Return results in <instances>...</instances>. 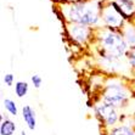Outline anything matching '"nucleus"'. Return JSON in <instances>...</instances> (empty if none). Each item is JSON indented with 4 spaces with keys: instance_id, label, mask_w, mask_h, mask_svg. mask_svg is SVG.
I'll return each instance as SVG.
<instances>
[{
    "instance_id": "0eeeda50",
    "label": "nucleus",
    "mask_w": 135,
    "mask_h": 135,
    "mask_svg": "<svg viewBox=\"0 0 135 135\" xmlns=\"http://www.w3.org/2000/svg\"><path fill=\"white\" fill-rule=\"evenodd\" d=\"M22 118L26 127L29 130H35L37 128V113L31 105H23L22 107Z\"/></svg>"
},
{
    "instance_id": "423d86ee",
    "label": "nucleus",
    "mask_w": 135,
    "mask_h": 135,
    "mask_svg": "<svg viewBox=\"0 0 135 135\" xmlns=\"http://www.w3.org/2000/svg\"><path fill=\"white\" fill-rule=\"evenodd\" d=\"M101 20H102V27L117 29V31H122L123 27L127 23L126 20L123 18L122 16L114 10V7L108 3V0H106V4H105L104 10H102Z\"/></svg>"
},
{
    "instance_id": "2eb2a0df",
    "label": "nucleus",
    "mask_w": 135,
    "mask_h": 135,
    "mask_svg": "<svg viewBox=\"0 0 135 135\" xmlns=\"http://www.w3.org/2000/svg\"><path fill=\"white\" fill-rule=\"evenodd\" d=\"M3 83L6 86H12L13 84H15V75L12 74V73H6V74H4L3 77Z\"/></svg>"
},
{
    "instance_id": "dca6fc26",
    "label": "nucleus",
    "mask_w": 135,
    "mask_h": 135,
    "mask_svg": "<svg viewBox=\"0 0 135 135\" xmlns=\"http://www.w3.org/2000/svg\"><path fill=\"white\" fill-rule=\"evenodd\" d=\"M20 135H27V133H26L25 130H21V133H20Z\"/></svg>"
},
{
    "instance_id": "9b49d317",
    "label": "nucleus",
    "mask_w": 135,
    "mask_h": 135,
    "mask_svg": "<svg viewBox=\"0 0 135 135\" xmlns=\"http://www.w3.org/2000/svg\"><path fill=\"white\" fill-rule=\"evenodd\" d=\"M29 91V84L25 80H17L15 83V95L18 99L25 98Z\"/></svg>"
},
{
    "instance_id": "6e6552de",
    "label": "nucleus",
    "mask_w": 135,
    "mask_h": 135,
    "mask_svg": "<svg viewBox=\"0 0 135 135\" xmlns=\"http://www.w3.org/2000/svg\"><path fill=\"white\" fill-rule=\"evenodd\" d=\"M105 135H135V124H130L124 120L114 128L105 130Z\"/></svg>"
},
{
    "instance_id": "f03ea898",
    "label": "nucleus",
    "mask_w": 135,
    "mask_h": 135,
    "mask_svg": "<svg viewBox=\"0 0 135 135\" xmlns=\"http://www.w3.org/2000/svg\"><path fill=\"white\" fill-rule=\"evenodd\" d=\"M106 0H73L57 4L63 22L78 23L94 29L102 27V10Z\"/></svg>"
},
{
    "instance_id": "4468645a",
    "label": "nucleus",
    "mask_w": 135,
    "mask_h": 135,
    "mask_svg": "<svg viewBox=\"0 0 135 135\" xmlns=\"http://www.w3.org/2000/svg\"><path fill=\"white\" fill-rule=\"evenodd\" d=\"M31 83L32 85L34 86V89H40L41 85H43V78H41L40 74L34 73V74L31 75Z\"/></svg>"
},
{
    "instance_id": "f257e3e1",
    "label": "nucleus",
    "mask_w": 135,
    "mask_h": 135,
    "mask_svg": "<svg viewBox=\"0 0 135 135\" xmlns=\"http://www.w3.org/2000/svg\"><path fill=\"white\" fill-rule=\"evenodd\" d=\"M95 99L116 107L124 114L126 119L135 117V93L130 78L120 75H105L102 86Z\"/></svg>"
},
{
    "instance_id": "39448f33",
    "label": "nucleus",
    "mask_w": 135,
    "mask_h": 135,
    "mask_svg": "<svg viewBox=\"0 0 135 135\" xmlns=\"http://www.w3.org/2000/svg\"><path fill=\"white\" fill-rule=\"evenodd\" d=\"M95 31L96 29L88 27V26L65 22V32H66L68 39L73 44L80 47H89L94 44Z\"/></svg>"
},
{
    "instance_id": "9d476101",
    "label": "nucleus",
    "mask_w": 135,
    "mask_h": 135,
    "mask_svg": "<svg viewBox=\"0 0 135 135\" xmlns=\"http://www.w3.org/2000/svg\"><path fill=\"white\" fill-rule=\"evenodd\" d=\"M0 135H15L17 130V126L11 118L0 116Z\"/></svg>"
},
{
    "instance_id": "7ed1b4c3",
    "label": "nucleus",
    "mask_w": 135,
    "mask_h": 135,
    "mask_svg": "<svg viewBox=\"0 0 135 135\" xmlns=\"http://www.w3.org/2000/svg\"><path fill=\"white\" fill-rule=\"evenodd\" d=\"M91 46L117 59H126L129 50V45L123 37L122 31L105 27H100L95 31V41Z\"/></svg>"
},
{
    "instance_id": "f8f14e48",
    "label": "nucleus",
    "mask_w": 135,
    "mask_h": 135,
    "mask_svg": "<svg viewBox=\"0 0 135 135\" xmlns=\"http://www.w3.org/2000/svg\"><path fill=\"white\" fill-rule=\"evenodd\" d=\"M3 106H4V108H5V111L9 113L10 116L16 117L17 114H18V107H17V104H16L12 99H9V98L4 99L3 100Z\"/></svg>"
},
{
    "instance_id": "20e7f679",
    "label": "nucleus",
    "mask_w": 135,
    "mask_h": 135,
    "mask_svg": "<svg viewBox=\"0 0 135 135\" xmlns=\"http://www.w3.org/2000/svg\"><path fill=\"white\" fill-rule=\"evenodd\" d=\"M93 112L95 118L100 123L104 130H108L126 120V117L118 108L106 104L104 101L95 99L93 101Z\"/></svg>"
},
{
    "instance_id": "ddd939ff",
    "label": "nucleus",
    "mask_w": 135,
    "mask_h": 135,
    "mask_svg": "<svg viewBox=\"0 0 135 135\" xmlns=\"http://www.w3.org/2000/svg\"><path fill=\"white\" fill-rule=\"evenodd\" d=\"M126 62L128 65L130 72H132L133 77L135 75V46L129 47L128 52L126 55Z\"/></svg>"
},
{
    "instance_id": "1a4fd4ad",
    "label": "nucleus",
    "mask_w": 135,
    "mask_h": 135,
    "mask_svg": "<svg viewBox=\"0 0 135 135\" xmlns=\"http://www.w3.org/2000/svg\"><path fill=\"white\" fill-rule=\"evenodd\" d=\"M123 37L126 39L129 47L135 46V17L132 21H128L122 29Z\"/></svg>"
}]
</instances>
